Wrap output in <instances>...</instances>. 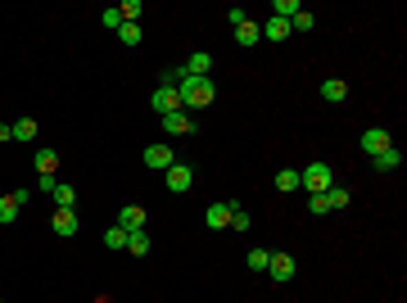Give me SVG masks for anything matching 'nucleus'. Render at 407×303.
Returning <instances> with one entry per match:
<instances>
[{
  "mask_svg": "<svg viewBox=\"0 0 407 303\" xmlns=\"http://www.w3.org/2000/svg\"><path fill=\"white\" fill-rule=\"evenodd\" d=\"M182 87H177V96H182V109H208L217 100V82L213 77H177Z\"/></svg>",
  "mask_w": 407,
  "mask_h": 303,
  "instance_id": "nucleus-1",
  "label": "nucleus"
},
{
  "mask_svg": "<svg viewBox=\"0 0 407 303\" xmlns=\"http://www.w3.org/2000/svg\"><path fill=\"white\" fill-rule=\"evenodd\" d=\"M335 186V172H331V163H308V168H299V190H308V195H326Z\"/></svg>",
  "mask_w": 407,
  "mask_h": 303,
  "instance_id": "nucleus-2",
  "label": "nucleus"
},
{
  "mask_svg": "<svg viewBox=\"0 0 407 303\" xmlns=\"http://www.w3.org/2000/svg\"><path fill=\"white\" fill-rule=\"evenodd\" d=\"M177 77H213V54L208 50H190L177 68Z\"/></svg>",
  "mask_w": 407,
  "mask_h": 303,
  "instance_id": "nucleus-3",
  "label": "nucleus"
},
{
  "mask_svg": "<svg viewBox=\"0 0 407 303\" xmlns=\"http://www.w3.org/2000/svg\"><path fill=\"white\" fill-rule=\"evenodd\" d=\"M172 163H177V154H172V145H168V141L145 145V168H154V172H168Z\"/></svg>",
  "mask_w": 407,
  "mask_h": 303,
  "instance_id": "nucleus-4",
  "label": "nucleus"
},
{
  "mask_svg": "<svg viewBox=\"0 0 407 303\" xmlns=\"http://www.w3.org/2000/svg\"><path fill=\"white\" fill-rule=\"evenodd\" d=\"M159 127H163V136H190L195 122H190L186 109H172V113H163V118H159Z\"/></svg>",
  "mask_w": 407,
  "mask_h": 303,
  "instance_id": "nucleus-5",
  "label": "nucleus"
},
{
  "mask_svg": "<svg viewBox=\"0 0 407 303\" xmlns=\"http://www.w3.org/2000/svg\"><path fill=\"white\" fill-rule=\"evenodd\" d=\"M389 145H394V136H389L385 127H366V131H362V154H366V159H375V154H385Z\"/></svg>",
  "mask_w": 407,
  "mask_h": 303,
  "instance_id": "nucleus-6",
  "label": "nucleus"
},
{
  "mask_svg": "<svg viewBox=\"0 0 407 303\" xmlns=\"http://www.w3.org/2000/svg\"><path fill=\"white\" fill-rule=\"evenodd\" d=\"M163 181H168V190H177V195H186L195 186V168H186V163H172L168 172H163Z\"/></svg>",
  "mask_w": 407,
  "mask_h": 303,
  "instance_id": "nucleus-7",
  "label": "nucleus"
},
{
  "mask_svg": "<svg viewBox=\"0 0 407 303\" xmlns=\"http://www.w3.org/2000/svg\"><path fill=\"white\" fill-rule=\"evenodd\" d=\"M231 208H236V199H217V204H208L204 222H208L213 231H226V227H231Z\"/></svg>",
  "mask_w": 407,
  "mask_h": 303,
  "instance_id": "nucleus-8",
  "label": "nucleus"
},
{
  "mask_svg": "<svg viewBox=\"0 0 407 303\" xmlns=\"http://www.w3.org/2000/svg\"><path fill=\"white\" fill-rule=\"evenodd\" d=\"M150 109L159 113V118H163V113H172V109H182V96H177V87H159V91L150 96Z\"/></svg>",
  "mask_w": 407,
  "mask_h": 303,
  "instance_id": "nucleus-9",
  "label": "nucleus"
},
{
  "mask_svg": "<svg viewBox=\"0 0 407 303\" xmlns=\"http://www.w3.org/2000/svg\"><path fill=\"white\" fill-rule=\"evenodd\" d=\"M267 276H272L276 285L294 281V258H289V254H272V262H267Z\"/></svg>",
  "mask_w": 407,
  "mask_h": 303,
  "instance_id": "nucleus-10",
  "label": "nucleus"
},
{
  "mask_svg": "<svg viewBox=\"0 0 407 303\" xmlns=\"http://www.w3.org/2000/svg\"><path fill=\"white\" fill-rule=\"evenodd\" d=\"M322 100L326 104H344V100H349V82H344V77H326L322 82Z\"/></svg>",
  "mask_w": 407,
  "mask_h": 303,
  "instance_id": "nucleus-11",
  "label": "nucleus"
},
{
  "mask_svg": "<svg viewBox=\"0 0 407 303\" xmlns=\"http://www.w3.org/2000/svg\"><path fill=\"white\" fill-rule=\"evenodd\" d=\"M50 227H54V236H77V213L73 208H54Z\"/></svg>",
  "mask_w": 407,
  "mask_h": 303,
  "instance_id": "nucleus-12",
  "label": "nucleus"
},
{
  "mask_svg": "<svg viewBox=\"0 0 407 303\" xmlns=\"http://www.w3.org/2000/svg\"><path fill=\"white\" fill-rule=\"evenodd\" d=\"M32 163H36V177H54V168H59V154H54L50 145H41V150L32 154Z\"/></svg>",
  "mask_w": 407,
  "mask_h": 303,
  "instance_id": "nucleus-13",
  "label": "nucleus"
},
{
  "mask_svg": "<svg viewBox=\"0 0 407 303\" xmlns=\"http://www.w3.org/2000/svg\"><path fill=\"white\" fill-rule=\"evenodd\" d=\"M118 227H122V231H145V208H140V204H127V208L118 213Z\"/></svg>",
  "mask_w": 407,
  "mask_h": 303,
  "instance_id": "nucleus-14",
  "label": "nucleus"
},
{
  "mask_svg": "<svg viewBox=\"0 0 407 303\" xmlns=\"http://www.w3.org/2000/svg\"><path fill=\"white\" fill-rule=\"evenodd\" d=\"M258 32H263V41H285L289 23L285 19H267V23H258Z\"/></svg>",
  "mask_w": 407,
  "mask_h": 303,
  "instance_id": "nucleus-15",
  "label": "nucleus"
},
{
  "mask_svg": "<svg viewBox=\"0 0 407 303\" xmlns=\"http://www.w3.org/2000/svg\"><path fill=\"white\" fill-rule=\"evenodd\" d=\"M258 41H263V32H258V23H254V19L236 27V45H245V50H249V45H258Z\"/></svg>",
  "mask_w": 407,
  "mask_h": 303,
  "instance_id": "nucleus-16",
  "label": "nucleus"
},
{
  "mask_svg": "<svg viewBox=\"0 0 407 303\" xmlns=\"http://www.w3.org/2000/svg\"><path fill=\"white\" fill-rule=\"evenodd\" d=\"M276 190L280 195H294V190H299V168H280L276 172Z\"/></svg>",
  "mask_w": 407,
  "mask_h": 303,
  "instance_id": "nucleus-17",
  "label": "nucleus"
},
{
  "mask_svg": "<svg viewBox=\"0 0 407 303\" xmlns=\"http://www.w3.org/2000/svg\"><path fill=\"white\" fill-rule=\"evenodd\" d=\"M127 254L131 258H145V254H150V236H145V231H127Z\"/></svg>",
  "mask_w": 407,
  "mask_h": 303,
  "instance_id": "nucleus-18",
  "label": "nucleus"
},
{
  "mask_svg": "<svg viewBox=\"0 0 407 303\" xmlns=\"http://www.w3.org/2000/svg\"><path fill=\"white\" fill-rule=\"evenodd\" d=\"M375 168H380V172H394V168H398V163H403V150H398V145H389V150L385 154H375Z\"/></svg>",
  "mask_w": 407,
  "mask_h": 303,
  "instance_id": "nucleus-19",
  "label": "nucleus"
},
{
  "mask_svg": "<svg viewBox=\"0 0 407 303\" xmlns=\"http://www.w3.org/2000/svg\"><path fill=\"white\" fill-rule=\"evenodd\" d=\"M14 141L32 145L36 141V118H19V122H14Z\"/></svg>",
  "mask_w": 407,
  "mask_h": 303,
  "instance_id": "nucleus-20",
  "label": "nucleus"
},
{
  "mask_svg": "<svg viewBox=\"0 0 407 303\" xmlns=\"http://www.w3.org/2000/svg\"><path fill=\"white\" fill-rule=\"evenodd\" d=\"M113 36H118L122 45H140V41H145V32H140V23H122V27H118Z\"/></svg>",
  "mask_w": 407,
  "mask_h": 303,
  "instance_id": "nucleus-21",
  "label": "nucleus"
},
{
  "mask_svg": "<svg viewBox=\"0 0 407 303\" xmlns=\"http://www.w3.org/2000/svg\"><path fill=\"white\" fill-rule=\"evenodd\" d=\"M299 10H303L299 0H272V19H285V23H289Z\"/></svg>",
  "mask_w": 407,
  "mask_h": 303,
  "instance_id": "nucleus-22",
  "label": "nucleus"
},
{
  "mask_svg": "<svg viewBox=\"0 0 407 303\" xmlns=\"http://www.w3.org/2000/svg\"><path fill=\"white\" fill-rule=\"evenodd\" d=\"M73 204H77V190L68 181H59L54 186V208H73Z\"/></svg>",
  "mask_w": 407,
  "mask_h": 303,
  "instance_id": "nucleus-23",
  "label": "nucleus"
},
{
  "mask_svg": "<svg viewBox=\"0 0 407 303\" xmlns=\"http://www.w3.org/2000/svg\"><path fill=\"white\" fill-rule=\"evenodd\" d=\"M10 222H19V204L14 195H0V227H10Z\"/></svg>",
  "mask_w": 407,
  "mask_h": 303,
  "instance_id": "nucleus-24",
  "label": "nucleus"
},
{
  "mask_svg": "<svg viewBox=\"0 0 407 303\" xmlns=\"http://www.w3.org/2000/svg\"><path fill=\"white\" fill-rule=\"evenodd\" d=\"M326 199H331V213H335V208H349V204H353V195H349L344 186H331V190H326Z\"/></svg>",
  "mask_w": 407,
  "mask_h": 303,
  "instance_id": "nucleus-25",
  "label": "nucleus"
},
{
  "mask_svg": "<svg viewBox=\"0 0 407 303\" xmlns=\"http://www.w3.org/2000/svg\"><path fill=\"white\" fill-rule=\"evenodd\" d=\"M118 14H122V23H140L145 5H140V0H122V5H118Z\"/></svg>",
  "mask_w": 407,
  "mask_h": 303,
  "instance_id": "nucleus-26",
  "label": "nucleus"
},
{
  "mask_svg": "<svg viewBox=\"0 0 407 303\" xmlns=\"http://www.w3.org/2000/svg\"><path fill=\"white\" fill-rule=\"evenodd\" d=\"M267 262H272V249H263V245L249 249V267H254V271H267Z\"/></svg>",
  "mask_w": 407,
  "mask_h": 303,
  "instance_id": "nucleus-27",
  "label": "nucleus"
},
{
  "mask_svg": "<svg viewBox=\"0 0 407 303\" xmlns=\"http://www.w3.org/2000/svg\"><path fill=\"white\" fill-rule=\"evenodd\" d=\"M104 249H127V231H122V227H109L104 231Z\"/></svg>",
  "mask_w": 407,
  "mask_h": 303,
  "instance_id": "nucleus-28",
  "label": "nucleus"
},
{
  "mask_svg": "<svg viewBox=\"0 0 407 303\" xmlns=\"http://www.w3.org/2000/svg\"><path fill=\"white\" fill-rule=\"evenodd\" d=\"M249 227H254V217H249V208H231V231H249Z\"/></svg>",
  "mask_w": 407,
  "mask_h": 303,
  "instance_id": "nucleus-29",
  "label": "nucleus"
},
{
  "mask_svg": "<svg viewBox=\"0 0 407 303\" xmlns=\"http://www.w3.org/2000/svg\"><path fill=\"white\" fill-rule=\"evenodd\" d=\"M312 23H317V19H312L308 10H299L294 19H289V32H312Z\"/></svg>",
  "mask_w": 407,
  "mask_h": 303,
  "instance_id": "nucleus-30",
  "label": "nucleus"
},
{
  "mask_svg": "<svg viewBox=\"0 0 407 303\" xmlns=\"http://www.w3.org/2000/svg\"><path fill=\"white\" fill-rule=\"evenodd\" d=\"M308 213L312 217H326V213H331V199H326V195H308Z\"/></svg>",
  "mask_w": 407,
  "mask_h": 303,
  "instance_id": "nucleus-31",
  "label": "nucleus"
},
{
  "mask_svg": "<svg viewBox=\"0 0 407 303\" xmlns=\"http://www.w3.org/2000/svg\"><path fill=\"white\" fill-rule=\"evenodd\" d=\"M100 27H104V32H118V27H122V14L118 10H104V14H100Z\"/></svg>",
  "mask_w": 407,
  "mask_h": 303,
  "instance_id": "nucleus-32",
  "label": "nucleus"
},
{
  "mask_svg": "<svg viewBox=\"0 0 407 303\" xmlns=\"http://www.w3.org/2000/svg\"><path fill=\"white\" fill-rule=\"evenodd\" d=\"M54 186H59V177H36V195H54Z\"/></svg>",
  "mask_w": 407,
  "mask_h": 303,
  "instance_id": "nucleus-33",
  "label": "nucleus"
},
{
  "mask_svg": "<svg viewBox=\"0 0 407 303\" xmlns=\"http://www.w3.org/2000/svg\"><path fill=\"white\" fill-rule=\"evenodd\" d=\"M226 23H231V27H240V23H249V10H240V5H236V10H226Z\"/></svg>",
  "mask_w": 407,
  "mask_h": 303,
  "instance_id": "nucleus-34",
  "label": "nucleus"
},
{
  "mask_svg": "<svg viewBox=\"0 0 407 303\" xmlns=\"http://www.w3.org/2000/svg\"><path fill=\"white\" fill-rule=\"evenodd\" d=\"M14 141V122H0V145H10Z\"/></svg>",
  "mask_w": 407,
  "mask_h": 303,
  "instance_id": "nucleus-35",
  "label": "nucleus"
}]
</instances>
